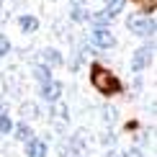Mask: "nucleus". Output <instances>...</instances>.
<instances>
[{"label":"nucleus","mask_w":157,"mask_h":157,"mask_svg":"<svg viewBox=\"0 0 157 157\" xmlns=\"http://www.w3.org/2000/svg\"><path fill=\"white\" fill-rule=\"evenodd\" d=\"M90 44H93L95 49H113L116 47V36L111 34L108 29H103V26H93V29H90Z\"/></svg>","instance_id":"obj_4"},{"label":"nucleus","mask_w":157,"mask_h":157,"mask_svg":"<svg viewBox=\"0 0 157 157\" xmlns=\"http://www.w3.org/2000/svg\"><path fill=\"white\" fill-rule=\"evenodd\" d=\"M26 144V157H47L49 147H47V139H41V136H31L29 142H23Z\"/></svg>","instance_id":"obj_7"},{"label":"nucleus","mask_w":157,"mask_h":157,"mask_svg":"<svg viewBox=\"0 0 157 157\" xmlns=\"http://www.w3.org/2000/svg\"><path fill=\"white\" fill-rule=\"evenodd\" d=\"M88 21L93 23V26H103V29H108L111 18L106 16V13H88Z\"/></svg>","instance_id":"obj_15"},{"label":"nucleus","mask_w":157,"mask_h":157,"mask_svg":"<svg viewBox=\"0 0 157 157\" xmlns=\"http://www.w3.org/2000/svg\"><path fill=\"white\" fill-rule=\"evenodd\" d=\"M90 85H93L101 95H119L121 93V80L113 72H108L103 64H98V62L90 64Z\"/></svg>","instance_id":"obj_1"},{"label":"nucleus","mask_w":157,"mask_h":157,"mask_svg":"<svg viewBox=\"0 0 157 157\" xmlns=\"http://www.w3.org/2000/svg\"><path fill=\"white\" fill-rule=\"evenodd\" d=\"M103 157H121V152H119V149H108V152L103 155Z\"/></svg>","instance_id":"obj_23"},{"label":"nucleus","mask_w":157,"mask_h":157,"mask_svg":"<svg viewBox=\"0 0 157 157\" xmlns=\"http://www.w3.org/2000/svg\"><path fill=\"white\" fill-rule=\"evenodd\" d=\"M70 18L77 21V23H82V21H88V10H85L77 0H72V5H70Z\"/></svg>","instance_id":"obj_13"},{"label":"nucleus","mask_w":157,"mask_h":157,"mask_svg":"<svg viewBox=\"0 0 157 157\" xmlns=\"http://www.w3.org/2000/svg\"><path fill=\"white\" fill-rule=\"evenodd\" d=\"M124 5H126V0H106V10L103 13H106L108 18H116L124 10Z\"/></svg>","instance_id":"obj_14"},{"label":"nucleus","mask_w":157,"mask_h":157,"mask_svg":"<svg viewBox=\"0 0 157 157\" xmlns=\"http://www.w3.org/2000/svg\"><path fill=\"white\" fill-rule=\"evenodd\" d=\"M41 64H47V67H59V64H64V59H62V54L54 47H47L41 52Z\"/></svg>","instance_id":"obj_8"},{"label":"nucleus","mask_w":157,"mask_h":157,"mask_svg":"<svg viewBox=\"0 0 157 157\" xmlns=\"http://www.w3.org/2000/svg\"><path fill=\"white\" fill-rule=\"evenodd\" d=\"M126 26L134 36H142V39H152L155 36V16H129L126 18Z\"/></svg>","instance_id":"obj_2"},{"label":"nucleus","mask_w":157,"mask_h":157,"mask_svg":"<svg viewBox=\"0 0 157 157\" xmlns=\"http://www.w3.org/2000/svg\"><path fill=\"white\" fill-rule=\"evenodd\" d=\"M18 26H21L23 34H36L39 31V18L36 16H21L18 18Z\"/></svg>","instance_id":"obj_11"},{"label":"nucleus","mask_w":157,"mask_h":157,"mask_svg":"<svg viewBox=\"0 0 157 157\" xmlns=\"http://www.w3.org/2000/svg\"><path fill=\"white\" fill-rule=\"evenodd\" d=\"M31 75L39 80V85H41V82H49V80H52V67H47V64H41V62H36L34 70H31Z\"/></svg>","instance_id":"obj_12"},{"label":"nucleus","mask_w":157,"mask_h":157,"mask_svg":"<svg viewBox=\"0 0 157 157\" xmlns=\"http://www.w3.org/2000/svg\"><path fill=\"white\" fill-rule=\"evenodd\" d=\"M13 136H16L18 142H29L31 136H36V134H34V129H31V124L21 121L18 126H13Z\"/></svg>","instance_id":"obj_10"},{"label":"nucleus","mask_w":157,"mask_h":157,"mask_svg":"<svg viewBox=\"0 0 157 157\" xmlns=\"http://www.w3.org/2000/svg\"><path fill=\"white\" fill-rule=\"evenodd\" d=\"M3 113H8V103H5V98L0 95V116H3Z\"/></svg>","instance_id":"obj_21"},{"label":"nucleus","mask_w":157,"mask_h":157,"mask_svg":"<svg viewBox=\"0 0 157 157\" xmlns=\"http://www.w3.org/2000/svg\"><path fill=\"white\" fill-rule=\"evenodd\" d=\"M8 52H10V41L5 34H0V57H8Z\"/></svg>","instance_id":"obj_18"},{"label":"nucleus","mask_w":157,"mask_h":157,"mask_svg":"<svg viewBox=\"0 0 157 157\" xmlns=\"http://www.w3.org/2000/svg\"><path fill=\"white\" fill-rule=\"evenodd\" d=\"M0 134H3V136L13 134V121H10V116H8V113L0 116Z\"/></svg>","instance_id":"obj_16"},{"label":"nucleus","mask_w":157,"mask_h":157,"mask_svg":"<svg viewBox=\"0 0 157 157\" xmlns=\"http://www.w3.org/2000/svg\"><path fill=\"white\" fill-rule=\"evenodd\" d=\"M21 116H23V121L29 124V121H36V119H41V111H39L36 103H21Z\"/></svg>","instance_id":"obj_9"},{"label":"nucleus","mask_w":157,"mask_h":157,"mask_svg":"<svg viewBox=\"0 0 157 157\" xmlns=\"http://www.w3.org/2000/svg\"><path fill=\"white\" fill-rule=\"evenodd\" d=\"M116 119H119V111L116 108H103V121L106 124H113Z\"/></svg>","instance_id":"obj_17"},{"label":"nucleus","mask_w":157,"mask_h":157,"mask_svg":"<svg viewBox=\"0 0 157 157\" xmlns=\"http://www.w3.org/2000/svg\"><path fill=\"white\" fill-rule=\"evenodd\" d=\"M49 119H52V126H54L57 132H64V129H67V124H70V106H64L62 101L52 103Z\"/></svg>","instance_id":"obj_5"},{"label":"nucleus","mask_w":157,"mask_h":157,"mask_svg":"<svg viewBox=\"0 0 157 157\" xmlns=\"http://www.w3.org/2000/svg\"><path fill=\"white\" fill-rule=\"evenodd\" d=\"M121 157H142V152H139V149L134 147V149H126V152H124Z\"/></svg>","instance_id":"obj_20"},{"label":"nucleus","mask_w":157,"mask_h":157,"mask_svg":"<svg viewBox=\"0 0 157 157\" xmlns=\"http://www.w3.org/2000/svg\"><path fill=\"white\" fill-rule=\"evenodd\" d=\"M101 142H103V144H111V147H113V144H116V134H113V132H106V134L101 136Z\"/></svg>","instance_id":"obj_19"},{"label":"nucleus","mask_w":157,"mask_h":157,"mask_svg":"<svg viewBox=\"0 0 157 157\" xmlns=\"http://www.w3.org/2000/svg\"><path fill=\"white\" fill-rule=\"evenodd\" d=\"M39 93H41V98L44 101L49 103H57V101H62V93H64V85L59 82V80H54V77H52L49 82H41V90H39Z\"/></svg>","instance_id":"obj_6"},{"label":"nucleus","mask_w":157,"mask_h":157,"mask_svg":"<svg viewBox=\"0 0 157 157\" xmlns=\"http://www.w3.org/2000/svg\"><path fill=\"white\" fill-rule=\"evenodd\" d=\"M77 3H80V5H88V3H93V0H77Z\"/></svg>","instance_id":"obj_24"},{"label":"nucleus","mask_w":157,"mask_h":157,"mask_svg":"<svg viewBox=\"0 0 157 157\" xmlns=\"http://www.w3.org/2000/svg\"><path fill=\"white\" fill-rule=\"evenodd\" d=\"M5 90H8V85H5V77H3V72H0V95H3Z\"/></svg>","instance_id":"obj_22"},{"label":"nucleus","mask_w":157,"mask_h":157,"mask_svg":"<svg viewBox=\"0 0 157 157\" xmlns=\"http://www.w3.org/2000/svg\"><path fill=\"white\" fill-rule=\"evenodd\" d=\"M155 59V41H147L144 47L134 49L132 54V72H142V70H147L149 64Z\"/></svg>","instance_id":"obj_3"}]
</instances>
